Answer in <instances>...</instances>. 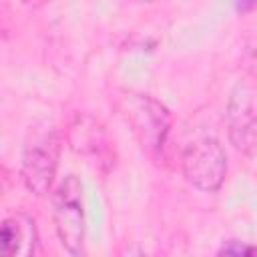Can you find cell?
Instances as JSON below:
<instances>
[{"mask_svg": "<svg viewBox=\"0 0 257 257\" xmlns=\"http://www.w3.org/2000/svg\"><path fill=\"white\" fill-rule=\"evenodd\" d=\"M52 219L58 241L70 257H84V205L76 175H66L52 195Z\"/></svg>", "mask_w": 257, "mask_h": 257, "instance_id": "obj_2", "label": "cell"}, {"mask_svg": "<svg viewBox=\"0 0 257 257\" xmlns=\"http://www.w3.org/2000/svg\"><path fill=\"white\" fill-rule=\"evenodd\" d=\"M185 179L203 193L221 189L227 177V155L221 143L213 137H201L189 143L181 157Z\"/></svg>", "mask_w": 257, "mask_h": 257, "instance_id": "obj_4", "label": "cell"}, {"mask_svg": "<svg viewBox=\"0 0 257 257\" xmlns=\"http://www.w3.org/2000/svg\"><path fill=\"white\" fill-rule=\"evenodd\" d=\"M225 122L231 145L247 157H257V82L241 80L233 86Z\"/></svg>", "mask_w": 257, "mask_h": 257, "instance_id": "obj_5", "label": "cell"}, {"mask_svg": "<svg viewBox=\"0 0 257 257\" xmlns=\"http://www.w3.org/2000/svg\"><path fill=\"white\" fill-rule=\"evenodd\" d=\"M68 143L80 155H100L104 149V133L88 114H76L68 128Z\"/></svg>", "mask_w": 257, "mask_h": 257, "instance_id": "obj_6", "label": "cell"}, {"mask_svg": "<svg viewBox=\"0 0 257 257\" xmlns=\"http://www.w3.org/2000/svg\"><path fill=\"white\" fill-rule=\"evenodd\" d=\"M120 110L124 118L131 122L141 145L151 155H161L171 131L169 108L151 94L124 92L120 96Z\"/></svg>", "mask_w": 257, "mask_h": 257, "instance_id": "obj_3", "label": "cell"}, {"mask_svg": "<svg viewBox=\"0 0 257 257\" xmlns=\"http://www.w3.org/2000/svg\"><path fill=\"white\" fill-rule=\"evenodd\" d=\"M24 243V229L18 219H6L0 229V257H16Z\"/></svg>", "mask_w": 257, "mask_h": 257, "instance_id": "obj_7", "label": "cell"}, {"mask_svg": "<svg viewBox=\"0 0 257 257\" xmlns=\"http://www.w3.org/2000/svg\"><path fill=\"white\" fill-rule=\"evenodd\" d=\"M60 131L54 124L42 122L30 126L22 153V179L30 193L42 197L50 191L60 159Z\"/></svg>", "mask_w": 257, "mask_h": 257, "instance_id": "obj_1", "label": "cell"}, {"mask_svg": "<svg viewBox=\"0 0 257 257\" xmlns=\"http://www.w3.org/2000/svg\"><path fill=\"white\" fill-rule=\"evenodd\" d=\"M215 257H257V245L239 239H229L219 247Z\"/></svg>", "mask_w": 257, "mask_h": 257, "instance_id": "obj_8", "label": "cell"}, {"mask_svg": "<svg viewBox=\"0 0 257 257\" xmlns=\"http://www.w3.org/2000/svg\"><path fill=\"white\" fill-rule=\"evenodd\" d=\"M120 257H145V255H143V251L137 245H126L124 251L120 253Z\"/></svg>", "mask_w": 257, "mask_h": 257, "instance_id": "obj_9", "label": "cell"}]
</instances>
